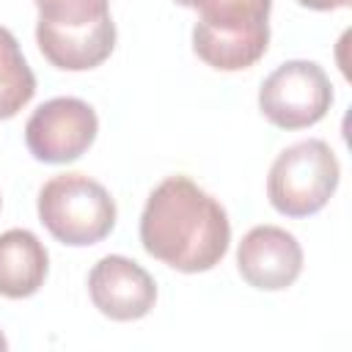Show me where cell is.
<instances>
[{
    "label": "cell",
    "instance_id": "cell-5",
    "mask_svg": "<svg viewBox=\"0 0 352 352\" xmlns=\"http://www.w3.org/2000/svg\"><path fill=\"white\" fill-rule=\"evenodd\" d=\"M338 176L341 165L333 148L319 138H308L275 157L267 176V198L286 217H308L333 198Z\"/></svg>",
    "mask_w": 352,
    "mask_h": 352
},
{
    "label": "cell",
    "instance_id": "cell-9",
    "mask_svg": "<svg viewBox=\"0 0 352 352\" xmlns=\"http://www.w3.org/2000/svg\"><path fill=\"white\" fill-rule=\"evenodd\" d=\"M236 270L253 289L280 292L300 278L302 248L297 236L280 226H256L236 248Z\"/></svg>",
    "mask_w": 352,
    "mask_h": 352
},
{
    "label": "cell",
    "instance_id": "cell-1",
    "mask_svg": "<svg viewBox=\"0 0 352 352\" xmlns=\"http://www.w3.org/2000/svg\"><path fill=\"white\" fill-rule=\"evenodd\" d=\"M140 242L148 256L179 272H209L231 242V223L217 198L190 176H168L140 214Z\"/></svg>",
    "mask_w": 352,
    "mask_h": 352
},
{
    "label": "cell",
    "instance_id": "cell-14",
    "mask_svg": "<svg viewBox=\"0 0 352 352\" xmlns=\"http://www.w3.org/2000/svg\"><path fill=\"white\" fill-rule=\"evenodd\" d=\"M0 204H3V198H0Z\"/></svg>",
    "mask_w": 352,
    "mask_h": 352
},
{
    "label": "cell",
    "instance_id": "cell-13",
    "mask_svg": "<svg viewBox=\"0 0 352 352\" xmlns=\"http://www.w3.org/2000/svg\"><path fill=\"white\" fill-rule=\"evenodd\" d=\"M0 349H8V341H6V336L0 333Z\"/></svg>",
    "mask_w": 352,
    "mask_h": 352
},
{
    "label": "cell",
    "instance_id": "cell-2",
    "mask_svg": "<svg viewBox=\"0 0 352 352\" xmlns=\"http://www.w3.org/2000/svg\"><path fill=\"white\" fill-rule=\"evenodd\" d=\"M198 11L192 28L195 55L220 72L250 69L270 47L272 0H176Z\"/></svg>",
    "mask_w": 352,
    "mask_h": 352
},
{
    "label": "cell",
    "instance_id": "cell-8",
    "mask_svg": "<svg viewBox=\"0 0 352 352\" xmlns=\"http://www.w3.org/2000/svg\"><path fill=\"white\" fill-rule=\"evenodd\" d=\"M88 294L99 314L113 322L143 319L157 302L154 278L126 256H104L88 272Z\"/></svg>",
    "mask_w": 352,
    "mask_h": 352
},
{
    "label": "cell",
    "instance_id": "cell-11",
    "mask_svg": "<svg viewBox=\"0 0 352 352\" xmlns=\"http://www.w3.org/2000/svg\"><path fill=\"white\" fill-rule=\"evenodd\" d=\"M36 94V74L30 72L16 36L0 25V118H14Z\"/></svg>",
    "mask_w": 352,
    "mask_h": 352
},
{
    "label": "cell",
    "instance_id": "cell-7",
    "mask_svg": "<svg viewBox=\"0 0 352 352\" xmlns=\"http://www.w3.org/2000/svg\"><path fill=\"white\" fill-rule=\"evenodd\" d=\"M99 118L77 96H55L38 104L25 124V143L38 162L63 165L80 160L96 140Z\"/></svg>",
    "mask_w": 352,
    "mask_h": 352
},
{
    "label": "cell",
    "instance_id": "cell-10",
    "mask_svg": "<svg viewBox=\"0 0 352 352\" xmlns=\"http://www.w3.org/2000/svg\"><path fill=\"white\" fill-rule=\"evenodd\" d=\"M50 256L44 242L28 228H8L0 234V294L25 300L44 286Z\"/></svg>",
    "mask_w": 352,
    "mask_h": 352
},
{
    "label": "cell",
    "instance_id": "cell-12",
    "mask_svg": "<svg viewBox=\"0 0 352 352\" xmlns=\"http://www.w3.org/2000/svg\"><path fill=\"white\" fill-rule=\"evenodd\" d=\"M297 3L305 8H314V11H336V8L349 6V0H297Z\"/></svg>",
    "mask_w": 352,
    "mask_h": 352
},
{
    "label": "cell",
    "instance_id": "cell-4",
    "mask_svg": "<svg viewBox=\"0 0 352 352\" xmlns=\"http://www.w3.org/2000/svg\"><path fill=\"white\" fill-rule=\"evenodd\" d=\"M38 220L63 245L88 248L116 226V201L85 173H58L38 190Z\"/></svg>",
    "mask_w": 352,
    "mask_h": 352
},
{
    "label": "cell",
    "instance_id": "cell-6",
    "mask_svg": "<svg viewBox=\"0 0 352 352\" xmlns=\"http://www.w3.org/2000/svg\"><path fill=\"white\" fill-rule=\"evenodd\" d=\"M330 104V77L314 60H286L258 88V110L278 129L314 126L327 116Z\"/></svg>",
    "mask_w": 352,
    "mask_h": 352
},
{
    "label": "cell",
    "instance_id": "cell-3",
    "mask_svg": "<svg viewBox=\"0 0 352 352\" xmlns=\"http://www.w3.org/2000/svg\"><path fill=\"white\" fill-rule=\"evenodd\" d=\"M38 8L36 41L41 55L63 72H88L116 47L110 0H33Z\"/></svg>",
    "mask_w": 352,
    "mask_h": 352
}]
</instances>
